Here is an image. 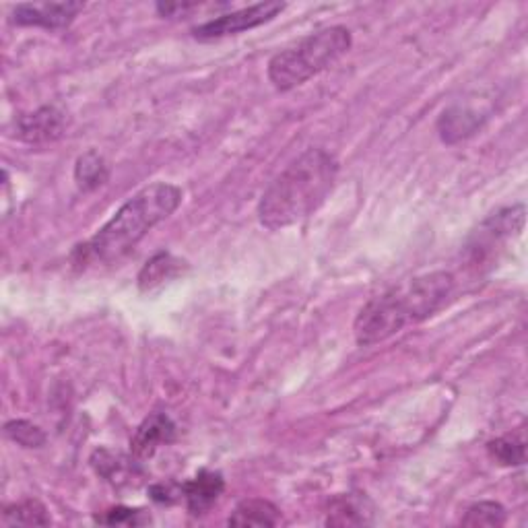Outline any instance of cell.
Masks as SVG:
<instances>
[{
	"label": "cell",
	"instance_id": "cell-1",
	"mask_svg": "<svg viewBox=\"0 0 528 528\" xmlns=\"http://www.w3.org/2000/svg\"><path fill=\"white\" fill-rule=\"evenodd\" d=\"M182 203V190L168 182L145 186L116 211L97 234L73 254L77 267L110 264L126 256L149 231L174 215Z\"/></svg>",
	"mask_w": 528,
	"mask_h": 528
},
{
	"label": "cell",
	"instance_id": "cell-2",
	"mask_svg": "<svg viewBox=\"0 0 528 528\" xmlns=\"http://www.w3.org/2000/svg\"><path fill=\"white\" fill-rule=\"evenodd\" d=\"M339 174L337 159L324 149H308L269 184L258 203L267 229H283L310 217L330 194Z\"/></svg>",
	"mask_w": 528,
	"mask_h": 528
},
{
	"label": "cell",
	"instance_id": "cell-3",
	"mask_svg": "<svg viewBox=\"0 0 528 528\" xmlns=\"http://www.w3.org/2000/svg\"><path fill=\"white\" fill-rule=\"evenodd\" d=\"M351 46V31L343 25L310 33L302 42L277 52L269 60V81L277 91H291L333 66Z\"/></svg>",
	"mask_w": 528,
	"mask_h": 528
},
{
	"label": "cell",
	"instance_id": "cell-4",
	"mask_svg": "<svg viewBox=\"0 0 528 528\" xmlns=\"http://www.w3.org/2000/svg\"><path fill=\"white\" fill-rule=\"evenodd\" d=\"M413 324L403 287L390 289L363 306L355 318L353 333L361 347H370L401 333L405 326Z\"/></svg>",
	"mask_w": 528,
	"mask_h": 528
},
{
	"label": "cell",
	"instance_id": "cell-5",
	"mask_svg": "<svg viewBox=\"0 0 528 528\" xmlns=\"http://www.w3.org/2000/svg\"><path fill=\"white\" fill-rule=\"evenodd\" d=\"M285 11L283 3H258L234 13L221 15L217 19H211L203 25H196L192 29V36L201 42H211L227 36H238L242 31L260 27L264 23L273 21L279 13Z\"/></svg>",
	"mask_w": 528,
	"mask_h": 528
},
{
	"label": "cell",
	"instance_id": "cell-6",
	"mask_svg": "<svg viewBox=\"0 0 528 528\" xmlns=\"http://www.w3.org/2000/svg\"><path fill=\"white\" fill-rule=\"evenodd\" d=\"M452 289H454V277L444 271L427 273L423 277L413 279L407 287H403L413 324L442 310L448 302V297L452 295Z\"/></svg>",
	"mask_w": 528,
	"mask_h": 528
},
{
	"label": "cell",
	"instance_id": "cell-7",
	"mask_svg": "<svg viewBox=\"0 0 528 528\" xmlns=\"http://www.w3.org/2000/svg\"><path fill=\"white\" fill-rule=\"evenodd\" d=\"M91 467L114 487H137L145 477L137 456H126L110 448L95 450L91 454Z\"/></svg>",
	"mask_w": 528,
	"mask_h": 528
},
{
	"label": "cell",
	"instance_id": "cell-8",
	"mask_svg": "<svg viewBox=\"0 0 528 528\" xmlns=\"http://www.w3.org/2000/svg\"><path fill=\"white\" fill-rule=\"evenodd\" d=\"M85 9L83 3H25L13 11V21L23 27L64 29Z\"/></svg>",
	"mask_w": 528,
	"mask_h": 528
},
{
	"label": "cell",
	"instance_id": "cell-9",
	"mask_svg": "<svg viewBox=\"0 0 528 528\" xmlns=\"http://www.w3.org/2000/svg\"><path fill=\"white\" fill-rule=\"evenodd\" d=\"M64 128H66V116L54 106H44L36 112L23 114L15 122L17 139L29 145L56 141L64 135Z\"/></svg>",
	"mask_w": 528,
	"mask_h": 528
},
{
	"label": "cell",
	"instance_id": "cell-10",
	"mask_svg": "<svg viewBox=\"0 0 528 528\" xmlns=\"http://www.w3.org/2000/svg\"><path fill=\"white\" fill-rule=\"evenodd\" d=\"M176 440V423L165 413L149 415L130 438V454L139 460L153 458L159 448Z\"/></svg>",
	"mask_w": 528,
	"mask_h": 528
},
{
	"label": "cell",
	"instance_id": "cell-11",
	"mask_svg": "<svg viewBox=\"0 0 528 528\" xmlns=\"http://www.w3.org/2000/svg\"><path fill=\"white\" fill-rule=\"evenodd\" d=\"M186 508L192 516L207 514L221 498L225 489V479L215 471H198L190 481L182 483Z\"/></svg>",
	"mask_w": 528,
	"mask_h": 528
},
{
	"label": "cell",
	"instance_id": "cell-12",
	"mask_svg": "<svg viewBox=\"0 0 528 528\" xmlns=\"http://www.w3.org/2000/svg\"><path fill=\"white\" fill-rule=\"evenodd\" d=\"M481 122H483V118L475 110L462 108V106L450 108L438 120L440 139L446 145H454V143L465 141L471 135H475V132L481 128Z\"/></svg>",
	"mask_w": 528,
	"mask_h": 528
},
{
	"label": "cell",
	"instance_id": "cell-13",
	"mask_svg": "<svg viewBox=\"0 0 528 528\" xmlns=\"http://www.w3.org/2000/svg\"><path fill=\"white\" fill-rule=\"evenodd\" d=\"M281 510L269 500H244L231 512L227 524L231 526H277Z\"/></svg>",
	"mask_w": 528,
	"mask_h": 528
},
{
	"label": "cell",
	"instance_id": "cell-14",
	"mask_svg": "<svg viewBox=\"0 0 528 528\" xmlns=\"http://www.w3.org/2000/svg\"><path fill=\"white\" fill-rule=\"evenodd\" d=\"M182 260L174 258L170 252H157L151 256L139 273V289L153 291L165 281H172L182 271Z\"/></svg>",
	"mask_w": 528,
	"mask_h": 528
},
{
	"label": "cell",
	"instance_id": "cell-15",
	"mask_svg": "<svg viewBox=\"0 0 528 528\" xmlns=\"http://www.w3.org/2000/svg\"><path fill=\"white\" fill-rule=\"evenodd\" d=\"M372 522V512H366V500L355 495H339L326 512L328 526H361Z\"/></svg>",
	"mask_w": 528,
	"mask_h": 528
},
{
	"label": "cell",
	"instance_id": "cell-16",
	"mask_svg": "<svg viewBox=\"0 0 528 528\" xmlns=\"http://www.w3.org/2000/svg\"><path fill=\"white\" fill-rule=\"evenodd\" d=\"M110 180V165L97 151H87L77 159L75 182L79 190L93 192Z\"/></svg>",
	"mask_w": 528,
	"mask_h": 528
},
{
	"label": "cell",
	"instance_id": "cell-17",
	"mask_svg": "<svg viewBox=\"0 0 528 528\" xmlns=\"http://www.w3.org/2000/svg\"><path fill=\"white\" fill-rule=\"evenodd\" d=\"M52 520L48 510L38 500H23L19 504H11L3 512L5 526H48Z\"/></svg>",
	"mask_w": 528,
	"mask_h": 528
},
{
	"label": "cell",
	"instance_id": "cell-18",
	"mask_svg": "<svg viewBox=\"0 0 528 528\" xmlns=\"http://www.w3.org/2000/svg\"><path fill=\"white\" fill-rule=\"evenodd\" d=\"M489 456L502 467H522L526 462V444L518 436H502L487 444Z\"/></svg>",
	"mask_w": 528,
	"mask_h": 528
},
{
	"label": "cell",
	"instance_id": "cell-19",
	"mask_svg": "<svg viewBox=\"0 0 528 528\" xmlns=\"http://www.w3.org/2000/svg\"><path fill=\"white\" fill-rule=\"evenodd\" d=\"M506 508L498 502H479L471 506L465 516H462V526H504L506 524Z\"/></svg>",
	"mask_w": 528,
	"mask_h": 528
},
{
	"label": "cell",
	"instance_id": "cell-20",
	"mask_svg": "<svg viewBox=\"0 0 528 528\" xmlns=\"http://www.w3.org/2000/svg\"><path fill=\"white\" fill-rule=\"evenodd\" d=\"M5 434L19 446L23 448H42L46 444V434L44 429L33 425L31 421L25 419H15L5 425Z\"/></svg>",
	"mask_w": 528,
	"mask_h": 528
},
{
	"label": "cell",
	"instance_id": "cell-21",
	"mask_svg": "<svg viewBox=\"0 0 528 528\" xmlns=\"http://www.w3.org/2000/svg\"><path fill=\"white\" fill-rule=\"evenodd\" d=\"M95 522L106 524V526H145L151 522V516L139 508L116 506V508L106 510L104 514L95 516Z\"/></svg>",
	"mask_w": 528,
	"mask_h": 528
},
{
	"label": "cell",
	"instance_id": "cell-22",
	"mask_svg": "<svg viewBox=\"0 0 528 528\" xmlns=\"http://www.w3.org/2000/svg\"><path fill=\"white\" fill-rule=\"evenodd\" d=\"M149 495L157 504H174L184 498V489L178 483H155L149 487Z\"/></svg>",
	"mask_w": 528,
	"mask_h": 528
},
{
	"label": "cell",
	"instance_id": "cell-23",
	"mask_svg": "<svg viewBox=\"0 0 528 528\" xmlns=\"http://www.w3.org/2000/svg\"><path fill=\"white\" fill-rule=\"evenodd\" d=\"M196 5H182V3H176V5H163V3H159L157 5V11L161 13V15H165V17H178L180 13L184 15L186 11H190V9H194Z\"/></svg>",
	"mask_w": 528,
	"mask_h": 528
}]
</instances>
